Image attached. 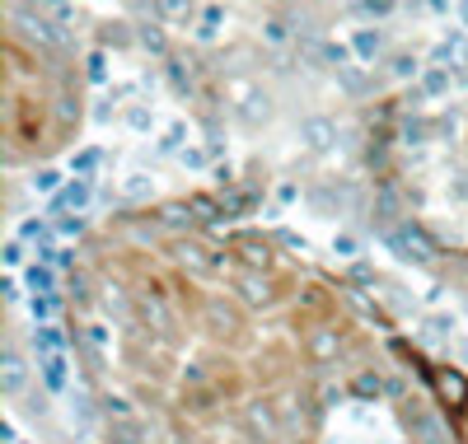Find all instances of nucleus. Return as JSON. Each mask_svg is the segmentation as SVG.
I'll return each instance as SVG.
<instances>
[{"label":"nucleus","mask_w":468,"mask_h":444,"mask_svg":"<svg viewBox=\"0 0 468 444\" xmlns=\"http://www.w3.org/2000/svg\"><path fill=\"white\" fill-rule=\"evenodd\" d=\"M15 28H19V37L24 43H33V48H43V52H57L66 37H61V28L48 19V15H37V10H15Z\"/></svg>","instance_id":"1"},{"label":"nucleus","mask_w":468,"mask_h":444,"mask_svg":"<svg viewBox=\"0 0 468 444\" xmlns=\"http://www.w3.org/2000/svg\"><path fill=\"white\" fill-rule=\"evenodd\" d=\"M384 238H388V248H394L399 258H408V262H431V258H436V244H431V238L421 234V225H412V220H408V225H394Z\"/></svg>","instance_id":"2"},{"label":"nucleus","mask_w":468,"mask_h":444,"mask_svg":"<svg viewBox=\"0 0 468 444\" xmlns=\"http://www.w3.org/2000/svg\"><path fill=\"white\" fill-rule=\"evenodd\" d=\"M178 262H183L192 276H216V271H220V258H216L207 244H192V238H183V244H178Z\"/></svg>","instance_id":"3"},{"label":"nucleus","mask_w":468,"mask_h":444,"mask_svg":"<svg viewBox=\"0 0 468 444\" xmlns=\"http://www.w3.org/2000/svg\"><path fill=\"white\" fill-rule=\"evenodd\" d=\"M24 384H28L24 355H19V351H5V355H0V388H5V397H19Z\"/></svg>","instance_id":"4"},{"label":"nucleus","mask_w":468,"mask_h":444,"mask_svg":"<svg viewBox=\"0 0 468 444\" xmlns=\"http://www.w3.org/2000/svg\"><path fill=\"white\" fill-rule=\"evenodd\" d=\"M403 417H408V426H412V435H417L421 444H450V439H445V430H441V421H436L431 412H426V407H417V402H412V407H408Z\"/></svg>","instance_id":"5"},{"label":"nucleus","mask_w":468,"mask_h":444,"mask_svg":"<svg viewBox=\"0 0 468 444\" xmlns=\"http://www.w3.org/2000/svg\"><path fill=\"white\" fill-rule=\"evenodd\" d=\"M234 291H239L244 304H271V280L262 271H239L234 276Z\"/></svg>","instance_id":"6"},{"label":"nucleus","mask_w":468,"mask_h":444,"mask_svg":"<svg viewBox=\"0 0 468 444\" xmlns=\"http://www.w3.org/2000/svg\"><path fill=\"white\" fill-rule=\"evenodd\" d=\"M300 141H304L309 150H328V145L337 141V127L328 122V117H309V122L300 127Z\"/></svg>","instance_id":"7"},{"label":"nucleus","mask_w":468,"mask_h":444,"mask_svg":"<svg viewBox=\"0 0 468 444\" xmlns=\"http://www.w3.org/2000/svg\"><path fill=\"white\" fill-rule=\"evenodd\" d=\"M436 388H441V397L450 402V407H463V397H468L463 375H454V370H436Z\"/></svg>","instance_id":"8"},{"label":"nucleus","mask_w":468,"mask_h":444,"mask_svg":"<svg viewBox=\"0 0 468 444\" xmlns=\"http://www.w3.org/2000/svg\"><path fill=\"white\" fill-rule=\"evenodd\" d=\"M15 5H28L37 15H48L52 24H70V0H15Z\"/></svg>","instance_id":"9"},{"label":"nucleus","mask_w":468,"mask_h":444,"mask_svg":"<svg viewBox=\"0 0 468 444\" xmlns=\"http://www.w3.org/2000/svg\"><path fill=\"white\" fill-rule=\"evenodd\" d=\"M207 322H211V333H234V328H239V318H234L220 300H211V304H207Z\"/></svg>","instance_id":"10"},{"label":"nucleus","mask_w":468,"mask_h":444,"mask_svg":"<svg viewBox=\"0 0 468 444\" xmlns=\"http://www.w3.org/2000/svg\"><path fill=\"white\" fill-rule=\"evenodd\" d=\"M141 313H145V318H150L160 333H169V313H165V304L154 300V295H145V300H141Z\"/></svg>","instance_id":"11"},{"label":"nucleus","mask_w":468,"mask_h":444,"mask_svg":"<svg viewBox=\"0 0 468 444\" xmlns=\"http://www.w3.org/2000/svg\"><path fill=\"white\" fill-rule=\"evenodd\" d=\"M249 426L258 430V435H277V426H271V417H267V407H258V402H253V407H249Z\"/></svg>","instance_id":"12"},{"label":"nucleus","mask_w":468,"mask_h":444,"mask_svg":"<svg viewBox=\"0 0 468 444\" xmlns=\"http://www.w3.org/2000/svg\"><path fill=\"white\" fill-rule=\"evenodd\" d=\"M309 351H314L319 360H324V355H333V351H337V333L319 328V333H314V342H309Z\"/></svg>","instance_id":"13"},{"label":"nucleus","mask_w":468,"mask_h":444,"mask_svg":"<svg viewBox=\"0 0 468 444\" xmlns=\"http://www.w3.org/2000/svg\"><path fill=\"white\" fill-rule=\"evenodd\" d=\"M154 5H160L165 19H187L192 15V0H154Z\"/></svg>","instance_id":"14"},{"label":"nucleus","mask_w":468,"mask_h":444,"mask_svg":"<svg viewBox=\"0 0 468 444\" xmlns=\"http://www.w3.org/2000/svg\"><path fill=\"white\" fill-rule=\"evenodd\" d=\"M267 94H249V103H244V117H249V122H267Z\"/></svg>","instance_id":"15"},{"label":"nucleus","mask_w":468,"mask_h":444,"mask_svg":"<svg viewBox=\"0 0 468 444\" xmlns=\"http://www.w3.org/2000/svg\"><path fill=\"white\" fill-rule=\"evenodd\" d=\"M28 286H33L37 295H48V291H52V271H43V267H33V271H28Z\"/></svg>","instance_id":"16"},{"label":"nucleus","mask_w":468,"mask_h":444,"mask_svg":"<svg viewBox=\"0 0 468 444\" xmlns=\"http://www.w3.org/2000/svg\"><path fill=\"white\" fill-rule=\"evenodd\" d=\"M244 262H249V267L258 271V267H267L271 258H267V248H258V244H244Z\"/></svg>","instance_id":"17"},{"label":"nucleus","mask_w":468,"mask_h":444,"mask_svg":"<svg viewBox=\"0 0 468 444\" xmlns=\"http://www.w3.org/2000/svg\"><path fill=\"white\" fill-rule=\"evenodd\" d=\"M85 196H90V187H85V183H75V187H70V192L61 196V206H80Z\"/></svg>","instance_id":"18"},{"label":"nucleus","mask_w":468,"mask_h":444,"mask_svg":"<svg viewBox=\"0 0 468 444\" xmlns=\"http://www.w3.org/2000/svg\"><path fill=\"white\" fill-rule=\"evenodd\" d=\"M48 379H52V388H61V384H66V370H61V355H52V360H48Z\"/></svg>","instance_id":"19"},{"label":"nucleus","mask_w":468,"mask_h":444,"mask_svg":"<svg viewBox=\"0 0 468 444\" xmlns=\"http://www.w3.org/2000/svg\"><path fill=\"white\" fill-rule=\"evenodd\" d=\"M356 393H379V379H375V375H361V379H356Z\"/></svg>","instance_id":"20"},{"label":"nucleus","mask_w":468,"mask_h":444,"mask_svg":"<svg viewBox=\"0 0 468 444\" xmlns=\"http://www.w3.org/2000/svg\"><path fill=\"white\" fill-rule=\"evenodd\" d=\"M141 43H145V48H154V52H160V48H165V37L154 33V28H145V33H141Z\"/></svg>","instance_id":"21"},{"label":"nucleus","mask_w":468,"mask_h":444,"mask_svg":"<svg viewBox=\"0 0 468 444\" xmlns=\"http://www.w3.org/2000/svg\"><path fill=\"white\" fill-rule=\"evenodd\" d=\"M145 192V178L141 174H132V183H127V196H141Z\"/></svg>","instance_id":"22"}]
</instances>
